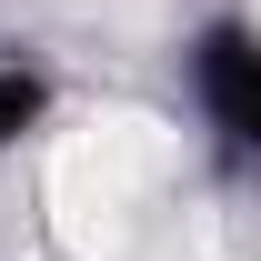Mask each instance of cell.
Here are the masks:
<instances>
[{
  "label": "cell",
  "instance_id": "cell-1",
  "mask_svg": "<svg viewBox=\"0 0 261 261\" xmlns=\"http://www.w3.org/2000/svg\"><path fill=\"white\" fill-rule=\"evenodd\" d=\"M161 181H171V130L141 121V111H91L50 151V231L81 261H111L141 231V211H151Z\"/></svg>",
  "mask_w": 261,
  "mask_h": 261
}]
</instances>
